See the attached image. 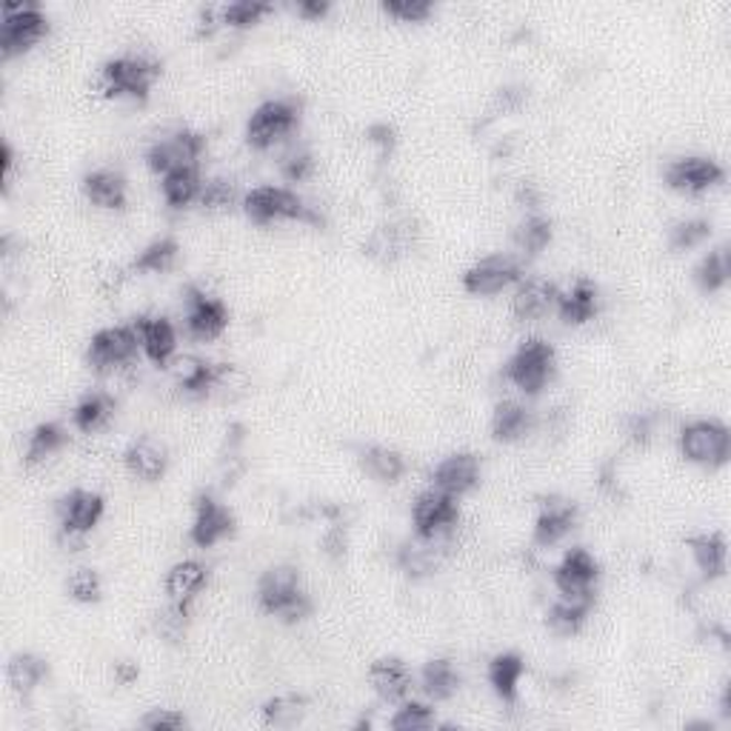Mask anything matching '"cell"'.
Masks as SVG:
<instances>
[{"label": "cell", "mask_w": 731, "mask_h": 731, "mask_svg": "<svg viewBox=\"0 0 731 731\" xmlns=\"http://www.w3.org/2000/svg\"><path fill=\"white\" fill-rule=\"evenodd\" d=\"M164 75L160 60L146 58V55H117L106 60L98 75V87L109 101H149L151 89Z\"/></svg>", "instance_id": "2"}, {"label": "cell", "mask_w": 731, "mask_h": 731, "mask_svg": "<svg viewBox=\"0 0 731 731\" xmlns=\"http://www.w3.org/2000/svg\"><path fill=\"white\" fill-rule=\"evenodd\" d=\"M115 412H117L115 395H109L103 389H98V392H87V395L75 403L72 426L78 431H83V435H94V431L106 429V426L112 424Z\"/></svg>", "instance_id": "28"}, {"label": "cell", "mask_w": 731, "mask_h": 731, "mask_svg": "<svg viewBox=\"0 0 731 731\" xmlns=\"http://www.w3.org/2000/svg\"><path fill=\"white\" fill-rule=\"evenodd\" d=\"M409 249H412V229L409 226H401V223L378 226V229L369 235V240L363 244L366 258L378 260V263H395V260H401Z\"/></svg>", "instance_id": "30"}, {"label": "cell", "mask_w": 731, "mask_h": 731, "mask_svg": "<svg viewBox=\"0 0 731 731\" xmlns=\"http://www.w3.org/2000/svg\"><path fill=\"white\" fill-rule=\"evenodd\" d=\"M403 569L409 574L435 572V554L426 546H406L403 549Z\"/></svg>", "instance_id": "52"}, {"label": "cell", "mask_w": 731, "mask_h": 731, "mask_svg": "<svg viewBox=\"0 0 731 731\" xmlns=\"http://www.w3.org/2000/svg\"><path fill=\"white\" fill-rule=\"evenodd\" d=\"M203 183L206 180L201 178V166H183V169H172L160 178V194H164L166 206L187 209L201 201Z\"/></svg>", "instance_id": "31"}, {"label": "cell", "mask_w": 731, "mask_h": 731, "mask_svg": "<svg viewBox=\"0 0 731 731\" xmlns=\"http://www.w3.org/2000/svg\"><path fill=\"white\" fill-rule=\"evenodd\" d=\"M552 581L558 595L566 600H595L597 583H600V560L583 546H574L560 558Z\"/></svg>", "instance_id": "9"}, {"label": "cell", "mask_w": 731, "mask_h": 731, "mask_svg": "<svg viewBox=\"0 0 731 731\" xmlns=\"http://www.w3.org/2000/svg\"><path fill=\"white\" fill-rule=\"evenodd\" d=\"M258 603L269 617H278L280 623H301L312 615L315 603L301 581V569L272 566L260 574Z\"/></svg>", "instance_id": "1"}, {"label": "cell", "mask_w": 731, "mask_h": 731, "mask_svg": "<svg viewBox=\"0 0 731 731\" xmlns=\"http://www.w3.org/2000/svg\"><path fill=\"white\" fill-rule=\"evenodd\" d=\"M438 726V715L431 709L429 702L420 700H403L397 702L395 715L389 717V729L395 731H424Z\"/></svg>", "instance_id": "42"}, {"label": "cell", "mask_w": 731, "mask_h": 731, "mask_svg": "<svg viewBox=\"0 0 731 731\" xmlns=\"http://www.w3.org/2000/svg\"><path fill=\"white\" fill-rule=\"evenodd\" d=\"M306 715V700L297 695H278L263 702V720L274 729H292Z\"/></svg>", "instance_id": "44"}, {"label": "cell", "mask_w": 731, "mask_h": 731, "mask_svg": "<svg viewBox=\"0 0 731 731\" xmlns=\"http://www.w3.org/2000/svg\"><path fill=\"white\" fill-rule=\"evenodd\" d=\"M69 443V431L66 426L46 420L32 429L30 440H26V452H23V463L30 469L44 466L46 460H52L58 452H64V446Z\"/></svg>", "instance_id": "33"}, {"label": "cell", "mask_w": 731, "mask_h": 731, "mask_svg": "<svg viewBox=\"0 0 731 731\" xmlns=\"http://www.w3.org/2000/svg\"><path fill=\"white\" fill-rule=\"evenodd\" d=\"M209 583V566L201 560H178L169 572H166L164 588L169 600H187L192 603L201 595Z\"/></svg>", "instance_id": "29"}, {"label": "cell", "mask_w": 731, "mask_h": 731, "mask_svg": "<svg viewBox=\"0 0 731 731\" xmlns=\"http://www.w3.org/2000/svg\"><path fill=\"white\" fill-rule=\"evenodd\" d=\"M272 9H274L272 3H260V0H235V3H223L221 26H229V30H251V26H258Z\"/></svg>", "instance_id": "43"}, {"label": "cell", "mask_w": 731, "mask_h": 731, "mask_svg": "<svg viewBox=\"0 0 731 731\" xmlns=\"http://www.w3.org/2000/svg\"><path fill=\"white\" fill-rule=\"evenodd\" d=\"M558 372V351L543 337H526L503 366V378L526 397H538Z\"/></svg>", "instance_id": "3"}, {"label": "cell", "mask_w": 731, "mask_h": 731, "mask_svg": "<svg viewBox=\"0 0 731 731\" xmlns=\"http://www.w3.org/2000/svg\"><path fill=\"white\" fill-rule=\"evenodd\" d=\"M137 677H140V668H137L132 660H121V663H115V681L121 683V686H132Z\"/></svg>", "instance_id": "55"}, {"label": "cell", "mask_w": 731, "mask_h": 731, "mask_svg": "<svg viewBox=\"0 0 731 731\" xmlns=\"http://www.w3.org/2000/svg\"><path fill=\"white\" fill-rule=\"evenodd\" d=\"M677 446H681V454L688 463L720 469L731 458V431L723 420L697 417V420H688L683 426L681 435H677Z\"/></svg>", "instance_id": "7"}, {"label": "cell", "mask_w": 731, "mask_h": 731, "mask_svg": "<svg viewBox=\"0 0 731 731\" xmlns=\"http://www.w3.org/2000/svg\"><path fill=\"white\" fill-rule=\"evenodd\" d=\"M663 180L672 192L681 194H702L709 189L720 187L726 180V169L717 160L702 158V155H688L677 158L666 166Z\"/></svg>", "instance_id": "16"}, {"label": "cell", "mask_w": 731, "mask_h": 731, "mask_svg": "<svg viewBox=\"0 0 731 731\" xmlns=\"http://www.w3.org/2000/svg\"><path fill=\"white\" fill-rule=\"evenodd\" d=\"M360 466L372 481L392 486L406 474V458L397 449H389V446H369L360 452Z\"/></svg>", "instance_id": "37"}, {"label": "cell", "mask_w": 731, "mask_h": 731, "mask_svg": "<svg viewBox=\"0 0 731 731\" xmlns=\"http://www.w3.org/2000/svg\"><path fill=\"white\" fill-rule=\"evenodd\" d=\"M189 611H192V603L169 600V606H166V609L158 615L160 634L169 640H178L189 626Z\"/></svg>", "instance_id": "49"}, {"label": "cell", "mask_w": 731, "mask_h": 731, "mask_svg": "<svg viewBox=\"0 0 731 731\" xmlns=\"http://www.w3.org/2000/svg\"><path fill=\"white\" fill-rule=\"evenodd\" d=\"M526 103V89L524 87H506L497 92L495 98V109H503V112H515Z\"/></svg>", "instance_id": "54"}, {"label": "cell", "mask_w": 731, "mask_h": 731, "mask_svg": "<svg viewBox=\"0 0 731 731\" xmlns=\"http://www.w3.org/2000/svg\"><path fill=\"white\" fill-rule=\"evenodd\" d=\"M654 429H657V417L649 415V412H638L626 420V438L634 446H645L654 438Z\"/></svg>", "instance_id": "51"}, {"label": "cell", "mask_w": 731, "mask_h": 731, "mask_svg": "<svg viewBox=\"0 0 731 731\" xmlns=\"http://www.w3.org/2000/svg\"><path fill=\"white\" fill-rule=\"evenodd\" d=\"M66 592L75 603H83V606H92L103 597V581L101 574L94 569H75L66 581Z\"/></svg>", "instance_id": "46"}, {"label": "cell", "mask_w": 731, "mask_h": 731, "mask_svg": "<svg viewBox=\"0 0 731 731\" xmlns=\"http://www.w3.org/2000/svg\"><path fill=\"white\" fill-rule=\"evenodd\" d=\"M123 463L130 469L132 477L144 483H158L169 469V452L166 446L151 438H140L135 443L126 446L123 452Z\"/></svg>", "instance_id": "25"}, {"label": "cell", "mask_w": 731, "mask_h": 731, "mask_svg": "<svg viewBox=\"0 0 731 731\" xmlns=\"http://www.w3.org/2000/svg\"><path fill=\"white\" fill-rule=\"evenodd\" d=\"M80 187L92 206L106 209V212H121L130 203V183L115 169H92L89 175H83Z\"/></svg>", "instance_id": "24"}, {"label": "cell", "mask_w": 731, "mask_h": 731, "mask_svg": "<svg viewBox=\"0 0 731 731\" xmlns=\"http://www.w3.org/2000/svg\"><path fill=\"white\" fill-rule=\"evenodd\" d=\"M312 172H315V158L306 146H292V149L283 151V158H280V175L283 178L301 183V180L312 178Z\"/></svg>", "instance_id": "48"}, {"label": "cell", "mask_w": 731, "mask_h": 731, "mask_svg": "<svg viewBox=\"0 0 731 731\" xmlns=\"http://www.w3.org/2000/svg\"><path fill=\"white\" fill-rule=\"evenodd\" d=\"M244 212L251 223L258 226H272V223H320V215L303 201L301 194L289 187H274L263 183L244 194Z\"/></svg>", "instance_id": "4"}, {"label": "cell", "mask_w": 731, "mask_h": 731, "mask_svg": "<svg viewBox=\"0 0 731 731\" xmlns=\"http://www.w3.org/2000/svg\"><path fill=\"white\" fill-rule=\"evenodd\" d=\"M574 526H577V506L572 501H563V497H549L535 517L531 540L540 549H552L566 538Z\"/></svg>", "instance_id": "19"}, {"label": "cell", "mask_w": 731, "mask_h": 731, "mask_svg": "<svg viewBox=\"0 0 731 731\" xmlns=\"http://www.w3.org/2000/svg\"><path fill=\"white\" fill-rule=\"evenodd\" d=\"M235 529L237 517L226 503H221L215 495H209V492H201V495L194 497L189 540H192L198 549H212V546L223 543V540L235 535Z\"/></svg>", "instance_id": "13"}, {"label": "cell", "mask_w": 731, "mask_h": 731, "mask_svg": "<svg viewBox=\"0 0 731 731\" xmlns=\"http://www.w3.org/2000/svg\"><path fill=\"white\" fill-rule=\"evenodd\" d=\"M592 606H595V600H566V597H558V600L549 606V611H546V626H549L558 638H574V634H581L583 626L588 623Z\"/></svg>", "instance_id": "36"}, {"label": "cell", "mask_w": 731, "mask_h": 731, "mask_svg": "<svg viewBox=\"0 0 731 731\" xmlns=\"http://www.w3.org/2000/svg\"><path fill=\"white\" fill-rule=\"evenodd\" d=\"M558 294L560 292L552 280H520L515 297H511V312H515L517 320H543L558 306Z\"/></svg>", "instance_id": "23"}, {"label": "cell", "mask_w": 731, "mask_h": 731, "mask_svg": "<svg viewBox=\"0 0 731 731\" xmlns=\"http://www.w3.org/2000/svg\"><path fill=\"white\" fill-rule=\"evenodd\" d=\"M709 237H711L709 221H702V217H688V221L674 223L672 232H668V246H672L674 251H691L700 249Z\"/></svg>", "instance_id": "45"}, {"label": "cell", "mask_w": 731, "mask_h": 731, "mask_svg": "<svg viewBox=\"0 0 731 731\" xmlns=\"http://www.w3.org/2000/svg\"><path fill=\"white\" fill-rule=\"evenodd\" d=\"M731 278V260L726 249H715L709 255H702L700 263L695 266V283L700 286L702 294H717L726 289Z\"/></svg>", "instance_id": "40"}, {"label": "cell", "mask_w": 731, "mask_h": 731, "mask_svg": "<svg viewBox=\"0 0 731 731\" xmlns=\"http://www.w3.org/2000/svg\"><path fill=\"white\" fill-rule=\"evenodd\" d=\"M198 203H201L206 212H229V209L244 203V192H240L235 180L217 175V178H209L206 183H203L201 201Z\"/></svg>", "instance_id": "41"}, {"label": "cell", "mask_w": 731, "mask_h": 731, "mask_svg": "<svg viewBox=\"0 0 731 731\" xmlns=\"http://www.w3.org/2000/svg\"><path fill=\"white\" fill-rule=\"evenodd\" d=\"M526 674V663L524 657L517 652H501L492 657L486 668L488 686L501 697L503 702H517V688H520V681H524Z\"/></svg>", "instance_id": "32"}, {"label": "cell", "mask_w": 731, "mask_h": 731, "mask_svg": "<svg viewBox=\"0 0 731 731\" xmlns=\"http://www.w3.org/2000/svg\"><path fill=\"white\" fill-rule=\"evenodd\" d=\"M554 312H558L560 320L566 323V326H586V323H592L600 315V286H597L595 280L577 278L572 289L558 294Z\"/></svg>", "instance_id": "21"}, {"label": "cell", "mask_w": 731, "mask_h": 731, "mask_svg": "<svg viewBox=\"0 0 731 731\" xmlns=\"http://www.w3.org/2000/svg\"><path fill=\"white\" fill-rule=\"evenodd\" d=\"M524 280V269L511 255H488L463 272V289L474 297H495Z\"/></svg>", "instance_id": "14"}, {"label": "cell", "mask_w": 731, "mask_h": 731, "mask_svg": "<svg viewBox=\"0 0 731 731\" xmlns=\"http://www.w3.org/2000/svg\"><path fill=\"white\" fill-rule=\"evenodd\" d=\"M46 674H49V666H46V660L35 652H18L12 654L7 663L9 686L21 697H30L32 691L46 681Z\"/></svg>", "instance_id": "35"}, {"label": "cell", "mask_w": 731, "mask_h": 731, "mask_svg": "<svg viewBox=\"0 0 731 731\" xmlns=\"http://www.w3.org/2000/svg\"><path fill=\"white\" fill-rule=\"evenodd\" d=\"M55 511H58L60 535L69 540H80L101 524L103 511H106V501L98 492H89V488H72V492H66L60 497Z\"/></svg>", "instance_id": "15"}, {"label": "cell", "mask_w": 731, "mask_h": 731, "mask_svg": "<svg viewBox=\"0 0 731 731\" xmlns=\"http://www.w3.org/2000/svg\"><path fill=\"white\" fill-rule=\"evenodd\" d=\"M183 323H187V335L192 340L209 344V340H217L229 326V308L215 294L189 286L187 297H183Z\"/></svg>", "instance_id": "12"}, {"label": "cell", "mask_w": 731, "mask_h": 731, "mask_svg": "<svg viewBox=\"0 0 731 731\" xmlns=\"http://www.w3.org/2000/svg\"><path fill=\"white\" fill-rule=\"evenodd\" d=\"M12 172H15V149L3 144V180H7V187H12Z\"/></svg>", "instance_id": "56"}, {"label": "cell", "mask_w": 731, "mask_h": 731, "mask_svg": "<svg viewBox=\"0 0 731 731\" xmlns=\"http://www.w3.org/2000/svg\"><path fill=\"white\" fill-rule=\"evenodd\" d=\"M303 103L297 98H269L246 121V144L255 151H269L301 130Z\"/></svg>", "instance_id": "5"}, {"label": "cell", "mask_w": 731, "mask_h": 731, "mask_svg": "<svg viewBox=\"0 0 731 731\" xmlns=\"http://www.w3.org/2000/svg\"><path fill=\"white\" fill-rule=\"evenodd\" d=\"M460 683H463V677L449 657L429 660L420 672V688L431 702L452 700L460 691Z\"/></svg>", "instance_id": "34"}, {"label": "cell", "mask_w": 731, "mask_h": 731, "mask_svg": "<svg viewBox=\"0 0 731 731\" xmlns=\"http://www.w3.org/2000/svg\"><path fill=\"white\" fill-rule=\"evenodd\" d=\"M552 235H554L552 221L540 215V212H529L524 221L517 223L515 244H517V249L524 251L526 258H538L540 251L552 244Z\"/></svg>", "instance_id": "39"}, {"label": "cell", "mask_w": 731, "mask_h": 731, "mask_svg": "<svg viewBox=\"0 0 731 731\" xmlns=\"http://www.w3.org/2000/svg\"><path fill=\"white\" fill-rule=\"evenodd\" d=\"M178 389L189 397H212L217 389L226 386L232 374V366L212 363L201 358H183L178 360Z\"/></svg>", "instance_id": "18"}, {"label": "cell", "mask_w": 731, "mask_h": 731, "mask_svg": "<svg viewBox=\"0 0 731 731\" xmlns=\"http://www.w3.org/2000/svg\"><path fill=\"white\" fill-rule=\"evenodd\" d=\"M180 255V246L175 237H158L146 244L144 249L137 251V258L132 260V272L137 274H164L175 269Z\"/></svg>", "instance_id": "38"}, {"label": "cell", "mask_w": 731, "mask_h": 731, "mask_svg": "<svg viewBox=\"0 0 731 731\" xmlns=\"http://www.w3.org/2000/svg\"><path fill=\"white\" fill-rule=\"evenodd\" d=\"M369 686L383 702H403L415 686V674L401 657H381L369 666Z\"/></svg>", "instance_id": "22"}, {"label": "cell", "mask_w": 731, "mask_h": 731, "mask_svg": "<svg viewBox=\"0 0 731 731\" xmlns=\"http://www.w3.org/2000/svg\"><path fill=\"white\" fill-rule=\"evenodd\" d=\"M49 35V15L41 3H3V23H0V55L12 60L26 55Z\"/></svg>", "instance_id": "6"}, {"label": "cell", "mask_w": 731, "mask_h": 731, "mask_svg": "<svg viewBox=\"0 0 731 731\" xmlns=\"http://www.w3.org/2000/svg\"><path fill=\"white\" fill-rule=\"evenodd\" d=\"M292 9L303 21H320V18L329 15L331 3L329 0H301V3H294Z\"/></svg>", "instance_id": "53"}, {"label": "cell", "mask_w": 731, "mask_h": 731, "mask_svg": "<svg viewBox=\"0 0 731 731\" xmlns=\"http://www.w3.org/2000/svg\"><path fill=\"white\" fill-rule=\"evenodd\" d=\"M203 151H206V137L194 130H178L175 135L160 137L146 149V166L151 172L164 178L172 169L183 166H201Z\"/></svg>", "instance_id": "11"}, {"label": "cell", "mask_w": 731, "mask_h": 731, "mask_svg": "<svg viewBox=\"0 0 731 731\" xmlns=\"http://www.w3.org/2000/svg\"><path fill=\"white\" fill-rule=\"evenodd\" d=\"M483 463L474 452H452L431 469V488L452 497H463L481 486Z\"/></svg>", "instance_id": "17"}, {"label": "cell", "mask_w": 731, "mask_h": 731, "mask_svg": "<svg viewBox=\"0 0 731 731\" xmlns=\"http://www.w3.org/2000/svg\"><path fill=\"white\" fill-rule=\"evenodd\" d=\"M140 726L149 731H178V729H187L189 720H187V715L178 709H151L149 715H144Z\"/></svg>", "instance_id": "50"}, {"label": "cell", "mask_w": 731, "mask_h": 731, "mask_svg": "<svg viewBox=\"0 0 731 731\" xmlns=\"http://www.w3.org/2000/svg\"><path fill=\"white\" fill-rule=\"evenodd\" d=\"M688 549H691V558H695V566L700 569V574L706 581H720L729 569V546H726L723 535L717 531H700V535H691L686 540Z\"/></svg>", "instance_id": "27"}, {"label": "cell", "mask_w": 731, "mask_h": 731, "mask_svg": "<svg viewBox=\"0 0 731 731\" xmlns=\"http://www.w3.org/2000/svg\"><path fill=\"white\" fill-rule=\"evenodd\" d=\"M535 426H538V417L526 403L501 401L492 415V438L497 443H517V440L529 438Z\"/></svg>", "instance_id": "26"}, {"label": "cell", "mask_w": 731, "mask_h": 731, "mask_svg": "<svg viewBox=\"0 0 731 731\" xmlns=\"http://www.w3.org/2000/svg\"><path fill=\"white\" fill-rule=\"evenodd\" d=\"M460 524V503L458 497L426 488L412 503V526L420 543H438L440 538L452 535L454 526Z\"/></svg>", "instance_id": "8"}, {"label": "cell", "mask_w": 731, "mask_h": 731, "mask_svg": "<svg viewBox=\"0 0 731 731\" xmlns=\"http://www.w3.org/2000/svg\"><path fill=\"white\" fill-rule=\"evenodd\" d=\"M137 337H140V351L155 366H169L178 351V329L169 317L140 315L135 320Z\"/></svg>", "instance_id": "20"}, {"label": "cell", "mask_w": 731, "mask_h": 731, "mask_svg": "<svg viewBox=\"0 0 731 731\" xmlns=\"http://www.w3.org/2000/svg\"><path fill=\"white\" fill-rule=\"evenodd\" d=\"M383 15L395 18L401 23H424L435 15L431 0H383Z\"/></svg>", "instance_id": "47"}, {"label": "cell", "mask_w": 731, "mask_h": 731, "mask_svg": "<svg viewBox=\"0 0 731 731\" xmlns=\"http://www.w3.org/2000/svg\"><path fill=\"white\" fill-rule=\"evenodd\" d=\"M140 351V337H137L135 323L132 326H106L94 331L87 346V363L94 372H117L126 369Z\"/></svg>", "instance_id": "10"}]
</instances>
